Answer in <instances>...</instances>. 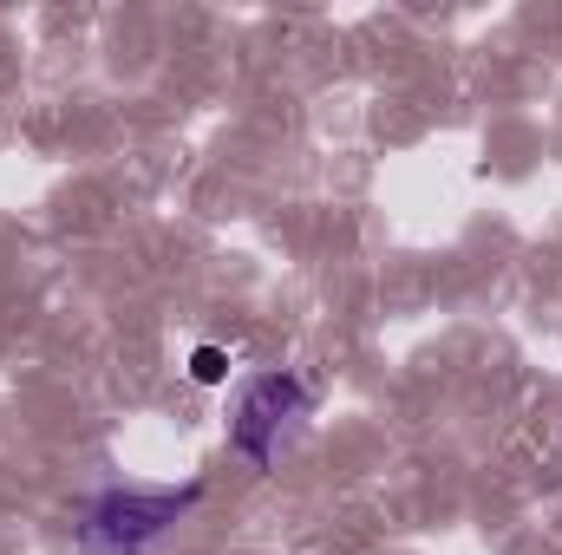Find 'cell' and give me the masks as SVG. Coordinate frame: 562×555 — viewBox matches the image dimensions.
Listing matches in <instances>:
<instances>
[{
    "mask_svg": "<svg viewBox=\"0 0 562 555\" xmlns=\"http://www.w3.org/2000/svg\"><path fill=\"white\" fill-rule=\"evenodd\" d=\"M196 503H203V484H183V490L112 484V490H99L79 510V543H86V555H144L157 536H170Z\"/></svg>",
    "mask_w": 562,
    "mask_h": 555,
    "instance_id": "6da1fadb",
    "label": "cell"
},
{
    "mask_svg": "<svg viewBox=\"0 0 562 555\" xmlns=\"http://www.w3.org/2000/svg\"><path fill=\"white\" fill-rule=\"evenodd\" d=\"M314 406V393L294 380V373H256V380H243V393H236V412H229V444L256 464V471H269L276 464V438L288 418H301Z\"/></svg>",
    "mask_w": 562,
    "mask_h": 555,
    "instance_id": "7a4b0ae2",
    "label": "cell"
},
{
    "mask_svg": "<svg viewBox=\"0 0 562 555\" xmlns=\"http://www.w3.org/2000/svg\"><path fill=\"white\" fill-rule=\"evenodd\" d=\"M190 380H196V386H223V380H229V353H223V347H196V353H190Z\"/></svg>",
    "mask_w": 562,
    "mask_h": 555,
    "instance_id": "3957f363",
    "label": "cell"
}]
</instances>
